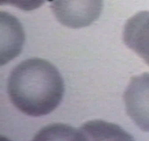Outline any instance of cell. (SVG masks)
<instances>
[{"instance_id":"6da1fadb","label":"cell","mask_w":149,"mask_h":141,"mask_svg":"<svg viewBox=\"0 0 149 141\" xmlns=\"http://www.w3.org/2000/svg\"><path fill=\"white\" fill-rule=\"evenodd\" d=\"M8 93L11 103L27 116L53 112L63 98L64 83L53 64L40 58L29 59L11 72Z\"/></svg>"},{"instance_id":"7a4b0ae2","label":"cell","mask_w":149,"mask_h":141,"mask_svg":"<svg viewBox=\"0 0 149 141\" xmlns=\"http://www.w3.org/2000/svg\"><path fill=\"white\" fill-rule=\"evenodd\" d=\"M103 0H52L51 10L56 20L71 29L91 25L100 16Z\"/></svg>"},{"instance_id":"3957f363","label":"cell","mask_w":149,"mask_h":141,"mask_svg":"<svg viewBox=\"0 0 149 141\" xmlns=\"http://www.w3.org/2000/svg\"><path fill=\"white\" fill-rule=\"evenodd\" d=\"M124 99L128 116L141 130L149 132L148 73L131 78Z\"/></svg>"},{"instance_id":"277c9868","label":"cell","mask_w":149,"mask_h":141,"mask_svg":"<svg viewBox=\"0 0 149 141\" xmlns=\"http://www.w3.org/2000/svg\"><path fill=\"white\" fill-rule=\"evenodd\" d=\"M123 40L149 65V11H140L128 19L124 28Z\"/></svg>"},{"instance_id":"5b68a950","label":"cell","mask_w":149,"mask_h":141,"mask_svg":"<svg viewBox=\"0 0 149 141\" xmlns=\"http://www.w3.org/2000/svg\"><path fill=\"white\" fill-rule=\"evenodd\" d=\"M2 23V53L1 62L5 65L20 53L24 43V35L21 26L16 18L8 15V26L3 17Z\"/></svg>"},{"instance_id":"8992f818","label":"cell","mask_w":149,"mask_h":141,"mask_svg":"<svg viewBox=\"0 0 149 141\" xmlns=\"http://www.w3.org/2000/svg\"><path fill=\"white\" fill-rule=\"evenodd\" d=\"M82 130L85 132V134H88L93 137L96 136V139H99L100 136H103V139H120L127 140L131 139V137L124 132L120 127L112 125L110 123L104 122L102 121H93L87 123L82 128Z\"/></svg>"},{"instance_id":"52a82bcc","label":"cell","mask_w":149,"mask_h":141,"mask_svg":"<svg viewBox=\"0 0 149 141\" xmlns=\"http://www.w3.org/2000/svg\"><path fill=\"white\" fill-rule=\"evenodd\" d=\"M45 1L46 0H0L1 5H9L26 11L37 9L41 7Z\"/></svg>"}]
</instances>
